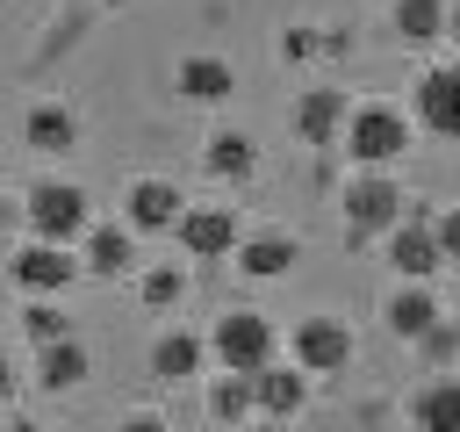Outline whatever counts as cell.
<instances>
[{
  "label": "cell",
  "instance_id": "1",
  "mask_svg": "<svg viewBox=\"0 0 460 432\" xmlns=\"http://www.w3.org/2000/svg\"><path fill=\"white\" fill-rule=\"evenodd\" d=\"M410 137H417V122H410L395 101H352V115H345V130H338V144H345V158H352L359 173H388V166L410 151Z\"/></svg>",
  "mask_w": 460,
  "mask_h": 432
},
{
  "label": "cell",
  "instance_id": "2",
  "mask_svg": "<svg viewBox=\"0 0 460 432\" xmlns=\"http://www.w3.org/2000/svg\"><path fill=\"white\" fill-rule=\"evenodd\" d=\"M208 353L223 360V374H259V367L280 353V331H273V317H259V310H230V317H216Z\"/></svg>",
  "mask_w": 460,
  "mask_h": 432
},
{
  "label": "cell",
  "instance_id": "3",
  "mask_svg": "<svg viewBox=\"0 0 460 432\" xmlns=\"http://www.w3.org/2000/svg\"><path fill=\"white\" fill-rule=\"evenodd\" d=\"M338 209H345V230H352V238H388V230L410 216V202H402V187H395L388 173H352L345 194H338Z\"/></svg>",
  "mask_w": 460,
  "mask_h": 432
},
{
  "label": "cell",
  "instance_id": "4",
  "mask_svg": "<svg viewBox=\"0 0 460 432\" xmlns=\"http://www.w3.org/2000/svg\"><path fill=\"white\" fill-rule=\"evenodd\" d=\"M86 223H93V209H86V187L79 180H36L29 187V230L36 238L72 245V238H86Z\"/></svg>",
  "mask_w": 460,
  "mask_h": 432
},
{
  "label": "cell",
  "instance_id": "5",
  "mask_svg": "<svg viewBox=\"0 0 460 432\" xmlns=\"http://www.w3.org/2000/svg\"><path fill=\"white\" fill-rule=\"evenodd\" d=\"M288 360H295L302 374H338V367H352V324L331 317V310L302 317V324L288 331Z\"/></svg>",
  "mask_w": 460,
  "mask_h": 432
},
{
  "label": "cell",
  "instance_id": "6",
  "mask_svg": "<svg viewBox=\"0 0 460 432\" xmlns=\"http://www.w3.org/2000/svg\"><path fill=\"white\" fill-rule=\"evenodd\" d=\"M172 238H180L187 259H230L237 238H244V223H237V209H223V202H187L180 223H172Z\"/></svg>",
  "mask_w": 460,
  "mask_h": 432
},
{
  "label": "cell",
  "instance_id": "7",
  "mask_svg": "<svg viewBox=\"0 0 460 432\" xmlns=\"http://www.w3.org/2000/svg\"><path fill=\"white\" fill-rule=\"evenodd\" d=\"M381 252H388L395 281H431V274L446 266V252H438V238H431V216H402V223L381 238Z\"/></svg>",
  "mask_w": 460,
  "mask_h": 432
},
{
  "label": "cell",
  "instance_id": "8",
  "mask_svg": "<svg viewBox=\"0 0 460 432\" xmlns=\"http://www.w3.org/2000/svg\"><path fill=\"white\" fill-rule=\"evenodd\" d=\"M410 122H424L431 137L460 144V58H453V65H431V72L417 79V115H410Z\"/></svg>",
  "mask_w": 460,
  "mask_h": 432
},
{
  "label": "cell",
  "instance_id": "9",
  "mask_svg": "<svg viewBox=\"0 0 460 432\" xmlns=\"http://www.w3.org/2000/svg\"><path fill=\"white\" fill-rule=\"evenodd\" d=\"M7 274H14V288H29V295H58V288H72L79 259H72V245L36 238V245H22V252L7 259Z\"/></svg>",
  "mask_w": 460,
  "mask_h": 432
},
{
  "label": "cell",
  "instance_id": "10",
  "mask_svg": "<svg viewBox=\"0 0 460 432\" xmlns=\"http://www.w3.org/2000/svg\"><path fill=\"white\" fill-rule=\"evenodd\" d=\"M345 115H352L345 86H302V101L288 108V122H295V137H302V144H338Z\"/></svg>",
  "mask_w": 460,
  "mask_h": 432
},
{
  "label": "cell",
  "instance_id": "11",
  "mask_svg": "<svg viewBox=\"0 0 460 432\" xmlns=\"http://www.w3.org/2000/svg\"><path fill=\"white\" fill-rule=\"evenodd\" d=\"M180 209H187V194H180L172 180H158V173L129 180V194H122V223H129V230H172Z\"/></svg>",
  "mask_w": 460,
  "mask_h": 432
},
{
  "label": "cell",
  "instance_id": "12",
  "mask_svg": "<svg viewBox=\"0 0 460 432\" xmlns=\"http://www.w3.org/2000/svg\"><path fill=\"white\" fill-rule=\"evenodd\" d=\"M302 403H309V374H302L295 360H288V367L266 360V367L252 374V410H259V418H280V425H288Z\"/></svg>",
  "mask_w": 460,
  "mask_h": 432
},
{
  "label": "cell",
  "instance_id": "13",
  "mask_svg": "<svg viewBox=\"0 0 460 432\" xmlns=\"http://www.w3.org/2000/svg\"><path fill=\"white\" fill-rule=\"evenodd\" d=\"M230 259H237V274H252V281H280V274L302 259V245H295L288 230H244Z\"/></svg>",
  "mask_w": 460,
  "mask_h": 432
},
{
  "label": "cell",
  "instance_id": "14",
  "mask_svg": "<svg viewBox=\"0 0 460 432\" xmlns=\"http://www.w3.org/2000/svg\"><path fill=\"white\" fill-rule=\"evenodd\" d=\"M438 317H446V310H438L431 281H402V288H395V295L381 302V324H388L395 338H410V346H417V338H424V331H431Z\"/></svg>",
  "mask_w": 460,
  "mask_h": 432
},
{
  "label": "cell",
  "instance_id": "15",
  "mask_svg": "<svg viewBox=\"0 0 460 432\" xmlns=\"http://www.w3.org/2000/svg\"><path fill=\"white\" fill-rule=\"evenodd\" d=\"M410 425L417 432H460V374H431L410 389Z\"/></svg>",
  "mask_w": 460,
  "mask_h": 432
},
{
  "label": "cell",
  "instance_id": "16",
  "mask_svg": "<svg viewBox=\"0 0 460 432\" xmlns=\"http://www.w3.org/2000/svg\"><path fill=\"white\" fill-rule=\"evenodd\" d=\"M172 79H180V94H187V101H230V94H237L230 58H216V50H187Z\"/></svg>",
  "mask_w": 460,
  "mask_h": 432
},
{
  "label": "cell",
  "instance_id": "17",
  "mask_svg": "<svg viewBox=\"0 0 460 432\" xmlns=\"http://www.w3.org/2000/svg\"><path fill=\"white\" fill-rule=\"evenodd\" d=\"M201 166H208L216 180H252V173H259V144H252L244 130H208Z\"/></svg>",
  "mask_w": 460,
  "mask_h": 432
},
{
  "label": "cell",
  "instance_id": "18",
  "mask_svg": "<svg viewBox=\"0 0 460 432\" xmlns=\"http://www.w3.org/2000/svg\"><path fill=\"white\" fill-rule=\"evenodd\" d=\"M201 360H208V338H194V331H158L151 338V374L158 382H187V374H201Z\"/></svg>",
  "mask_w": 460,
  "mask_h": 432
},
{
  "label": "cell",
  "instance_id": "19",
  "mask_svg": "<svg viewBox=\"0 0 460 432\" xmlns=\"http://www.w3.org/2000/svg\"><path fill=\"white\" fill-rule=\"evenodd\" d=\"M22 137H29L36 151H72V144H79V115H72L65 101H36L29 122H22Z\"/></svg>",
  "mask_w": 460,
  "mask_h": 432
},
{
  "label": "cell",
  "instance_id": "20",
  "mask_svg": "<svg viewBox=\"0 0 460 432\" xmlns=\"http://www.w3.org/2000/svg\"><path fill=\"white\" fill-rule=\"evenodd\" d=\"M86 266H93V274H122V266H137V230H129V223H101V230H86Z\"/></svg>",
  "mask_w": 460,
  "mask_h": 432
},
{
  "label": "cell",
  "instance_id": "21",
  "mask_svg": "<svg viewBox=\"0 0 460 432\" xmlns=\"http://www.w3.org/2000/svg\"><path fill=\"white\" fill-rule=\"evenodd\" d=\"M36 382H43V389H72V382H86V346H79V338L43 346V353H36Z\"/></svg>",
  "mask_w": 460,
  "mask_h": 432
},
{
  "label": "cell",
  "instance_id": "22",
  "mask_svg": "<svg viewBox=\"0 0 460 432\" xmlns=\"http://www.w3.org/2000/svg\"><path fill=\"white\" fill-rule=\"evenodd\" d=\"M395 36L402 43H438L446 36V0H395Z\"/></svg>",
  "mask_w": 460,
  "mask_h": 432
},
{
  "label": "cell",
  "instance_id": "23",
  "mask_svg": "<svg viewBox=\"0 0 460 432\" xmlns=\"http://www.w3.org/2000/svg\"><path fill=\"white\" fill-rule=\"evenodd\" d=\"M208 418L237 432V425L252 418V374H216V382H208Z\"/></svg>",
  "mask_w": 460,
  "mask_h": 432
},
{
  "label": "cell",
  "instance_id": "24",
  "mask_svg": "<svg viewBox=\"0 0 460 432\" xmlns=\"http://www.w3.org/2000/svg\"><path fill=\"white\" fill-rule=\"evenodd\" d=\"M22 331H29L36 346H58V338H72V324H65V310H58V302H43V295H36L29 310H22Z\"/></svg>",
  "mask_w": 460,
  "mask_h": 432
},
{
  "label": "cell",
  "instance_id": "25",
  "mask_svg": "<svg viewBox=\"0 0 460 432\" xmlns=\"http://www.w3.org/2000/svg\"><path fill=\"white\" fill-rule=\"evenodd\" d=\"M137 295H144L151 310H165V302H180V295H187V266H151V274L137 281Z\"/></svg>",
  "mask_w": 460,
  "mask_h": 432
},
{
  "label": "cell",
  "instance_id": "26",
  "mask_svg": "<svg viewBox=\"0 0 460 432\" xmlns=\"http://www.w3.org/2000/svg\"><path fill=\"white\" fill-rule=\"evenodd\" d=\"M417 346H424L431 360H453V353H460V324H446V317H438V324H431V331H424Z\"/></svg>",
  "mask_w": 460,
  "mask_h": 432
},
{
  "label": "cell",
  "instance_id": "27",
  "mask_svg": "<svg viewBox=\"0 0 460 432\" xmlns=\"http://www.w3.org/2000/svg\"><path fill=\"white\" fill-rule=\"evenodd\" d=\"M431 238H438V252H446V259H460V202L431 216Z\"/></svg>",
  "mask_w": 460,
  "mask_h": 432
},
{
  "label": "cell",
  "instance_id": "28",
  "mask_svg": "<svg viewBox=\"0 0 460 432\" xmlns=\"http://www.w3.org/2000/svg\"><path fill=\"white\" fill-rule=\"evenodd\" d=\"M115 432H172V425H165V418H158V410H129V418H122V425H115Z\"/></svg>",
  "mask_w": 460,
  "mask_h": 432
},
{
  "label": "cell",
  "instance_id": "29",
  "mask_svg": "<svg viewBox=\"0 0 460 432\" xmlns=\"http://www.w3.org/2000/svg\"><path fill=\"white\" fill-rule=\"evenodd\" d=\"M446 36L460 43V0H446Z\"/></svg>",
  "mask_w": 460,
  "mask_h": 432
},
{
  "label": "cell",
  "instance_id": "30",
  "mask_svg": "<svg viewBox=\"0 0 460 432\" xmlns=\"http://www.w3.org/2000/svg\"><path fill=\"white\" fill-rule=\"evenodd\" d=\"M7 389H14V360L0 353V396H7Z\"/></svg>",
  "mask_w": 460,
  "mask_h": 432
},
{
  "label": "cell",
  "instance_id": "31",
  "mask_svg": "<svg viewBox=\"0 0 460 432\" xmlns=\"http://www.w3.org/2000/svg\"><path fill=\"white\" fill-rule=\"evenodd\" d=\"M244 432H288V425H280V418H252Z\"/></svg>",
  "mask_w": 460,
  "mask_h": 432
},
{
  "label": "cell",
  "instance_id": "32",
  "mask_svg": "<svg viewBox=\"0 0 460 432\" xmlns=\"http://www.w3.org/2000/svg\"><path fill=\"white\" fill-rule=\"evenodd\" d=\"M7 432H43V425H29V418H14V425H7Z\"/></svg>",
  "mask_w": 460,
  "mask_h": 432
},
{
  "label": "cell",
  "instance_id": "33",
  "mask_svg": "<svg viewBox=\"0 0 460 432\" xmlns=\"http://www.w3.org/2000/svg\"><path fill=\"white\" fill-rule=\"evenodd\" d=\"M216 432H230V425H216ZM237 432H244V425H237Z\"/></svg>",
  "mask_w": 460,
  "mask_h": 432
}]
</instances>
